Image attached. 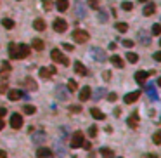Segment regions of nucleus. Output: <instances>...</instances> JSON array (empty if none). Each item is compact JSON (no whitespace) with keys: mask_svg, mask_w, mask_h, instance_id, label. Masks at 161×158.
Masks as SVG:
<instances>
[{"mask_svg":"<svg viewBox=\"0 0 161 158\" xmlns=\"http://www.w3.org/2000/svg\"><path fill=\"white\" fill-rule=\"evenodd\" d=\"M44 7L45 9H50V0H44Z\"/></svg>","mask_w":161,"mask_h":158,"instance_id":"nucleus-41","label":"nucleus"},{"mask_svg":"<svg viewBox=\"0 0 161 158\" xmlns=\"http://www.w3.org/2000/svg\"><path fill=\"white\" fill-rule=\"evenodd\" d=\"M5 113H7V110H5V108H0V118L5 116Z\"/></svg>","mask_w":161,"mask_h":158,"instance_id":"nucleus-42","label":"nucleus"},{"mask_svg":"<svg viewBox=\"0 0 161 158\" xmlns=\"http://www.w3.org/2000/svg\"><path fill=\"white\" fill-rule=\"evenodd\" d=\"M118 158H121V156H118Z\"/></svg>","mask_w":161,"mask_h":158,"instance_id":"nucleus-50","label":"nucleus"},{"mask_svg":"<svg viewBox=\"0 0 161 158\" xmlns=\"http://www.w3.org/2000/svg\"><path fill=\"white\" fill-rule=\"evenodd\" d=\"M88 38H90V35H88L85 30H74L73 31V40L76 44H85V42H88Z\"/></svg>","mask_w":161,"mask_h":158,"instance_id":"nucleus-3","label":"nucleus"},{"mask_svg":"<svg viewBox=\"0 0 161 158\" xmlns=\"http://www.w3.org/2000/svg\"><path fill=\"white\" fill-rule=\"evenodd\" d=\"M33 28H35L36 31H44L45 30V21L44 19H35V21H33Z\"/></svg>","mask_w":161,"mask_h":158,"instance_id":"nucleus-18","label":"nucleus"},{"mask_svg":"<svg viewBox=\"0 0 161 158\" xmlns=\"http://www.w3.org/2000/svg\"><path fill=\"white\" fill-rule=\"evenodd\" d=\"M2 26L7 28V30H12V28H14V21H12V19H9V18H5V19H2Z\"/></svg>","mask_w":161,"mask_h":158,"instance_id":"nucleus-21","label":"nucleus"},{"mask_svg":"<svg viewBox=\"0 0 161 158\" xmlns=\"http://www.w3.org/2000/svg\"><path fill=\"white\" fill-rule=\"evenodd\" d=\"M140 97V90H133V92H128L125 96V103L126 104H132V103H135L137 99Z\"/></svg>","mask_w":161,"mask_h":158,"instance_id":"nucleus-7","label":"nucleus"},{"mask_svg":"<svg viewBox=\"0 0 161 158\" xmlns=\"http://www.w3.org/2000/svg\"><path fill=\"white\" fill-rule=\"evenodd\" d=\"M159 45H161V38H159Z\"/></svg>","mask_w":161,"mask_h":158,"instance_id":"nucleus-49","label":"nucleus"},{"mask_svg":"<svg viewBox=\"0 0 161 158\" xmlns=\"http://www.w3.org/2000/svg\"><path fill=\"white\" fill-rule=\"evenodd\" d=\"M26 85H28V89H31V90H36V84H35V80L26 78Z\"/></svg>","mask_w":161,"mask_h":158,"instance_id":"nucleus-28","label":"nucleus"},{"mask_svg":"<svg viewBox=\"0 0 161 158\" xmlns=\"http://www.w3.org/2000/svg\"><path fill=\"white\" fill-rule=\"evenodd\" d=\"M16 50H18V45H16V44H9V56H11V59H16Z\"/></svg>","mask_w":161,"mask_h":158,"instance_id":"nucleus-24","label":"nucleus"},{"mask_svg":"<svg viewBox=\"0 0 161 158\" xmlns=\"http://www.w3.org/2000/svg\"><path fill=\"white\" fill-rule=\"evenodd\" d=\"M126 61L128 63H137L139 61V56L135 52H126Z\"/></svg>","mask_w":161,"mask_h":158,"instance_id":"nucleus-23","label":"nucleus"},{"mask_svg":"<svg viewBox=\"0 0 161 158\" xmlns=\"http://www.w3.org/2000/svg\"><path fill=\"white\" fill-rule=\"evenodd\" d=\"M123 45L125 47H133V42L132 40H123Z\"/></svg>","mask_w":161,"mask_h":158,"instance_id":"nucleus-36","label":"nucleus"},{"mask_svg":"<svg viewBox=\"0 0 161 158\" xmlns=\"http://www.w3.org/2000/svg\"><path fill=\"white\" fill-rule=\"evenodd\" d=\"M23 111H24L26 115H33L36 111V108H35V106H31V104H26L24 108H23Z\"/></svg>","mask_w":161,"mask_h":158,"instance_id":"nucleus-26","label":"nucleus"},{"mask_svg":"<svg viewBox=\"0 0 161 158\" xmlns=\"http://www.w3.org/2000/svg\"><path fill=\"white\" fill-rule=\"evenodd\" d=\"M0 158H7V153H5L4 149H0Z\"/></svg>","mask_w":161,"mask_h":158,"instance_id":"nucleus-43","label":"nucleus"},{"mask_svg":"<svg viewBox=\"0 0 161 158\" xmlns=\"http://www.w3.org/2000/svg\"><path fill=\"white\" fill-rule=\"evenodd\" d=\"M66 30H68V23H66L62 18H57L56 21H54V31L62 33V31H66Z\"/></svg>","mask_w":161,"mask_h":158,"instance_id":"nucleus-6","label":"nucleus"},{"mask_svg":"<svg viewBox=\"0 0 161 158\" xmlns=\"http://www.w3.org/2000/svg\"><path fill=\"white\" fill-rule=\"evenodd\" d=\"M147 77H149V73L147 71H137V73H135V82H137V84H144V82H146V80H147Z\"/></svg>","mask_w":161,"mask_h":158,"instance_id":"nucleus-12","label":"nucleus"},{"mask_svg":"<svg viewBox=\"0 0 161 158\" xmlns=\"http://www.w3.org/2000/svg\"><path fill=\"white\" fill-rule=\"evenodd\" d=\"M11 70V64L7 61H4L2 64H0V71H9Z\"/></svg>","mask_w":161,"mask_h":158,"instance_id":"nucleus-32","label":"nucleus"},{"mask_svg":"<svg viewBox=\"0 0 161 158\" xmlns=\"http://www.w3.org/2000/svg\"><path fill=\"white\" fill-rule=\"evenodd\" d=\"M50 57H52V61H54V63H61V64H64V66L70 64L68 57H66L64 54L59 50V49H52V52H50Z\"/></svg>","mask_w":161,"mask_h":158,"instance_id":"nucleus-2","label":"nucleus"},{"mask_svg":"<svg viewBox=\"0 0 161 158\" xmlns=\"http://www.w3.org/2000/svg\"><path fill=\"white\" fill-rule=\"evenodd\" d=\"M36 156L38 158H50L52 156V151L49 148H38L36 149Z\"/></svg>","mask_w":161,"mask_h":158,"instance_id":"nucleus-14","label":"nucleus"},{"mask_svg":"<svg viewBox=\"0 0 161 158\" xmlns=\"http://www.w3.org/2000/svg\"><path fill=\"white\" fill-rule=\"evenodd\" d=\"M68 7H70V2H68V0H56V9L59 11V12L68 11Z\"/></svg>","mask_w":161,"mask_h":158,"instance_id":"nucleus-13","label":"nucleus"},{"mask_svg":"<svg viewBox=\"0 0 161 158\" xmlns=\"http://www.w3.org/2000/svg\"><path fill=\"white\" fill-rule=\"evenodd\" d=\"M147 158H156V156H154V155H147Z\"/></svg>","mask_w":161,"mask_h":158,"instance_id":"nucleus-46","label":"nucleus"},{"mask_svg":"<svg viewBox=\"0 0 161 158\" xmlns=\"http://www.w3.org/2000/svg\"><path fill=\"white\" fill-rule=\"evenodd\" d=\"M88 136H90V137H95L97 136V127H95V125H92V127L88 129Z\"/></svg>","mask_w":161,"mask_h":158,"instance_id":"nucleus-34","label":"nucleus"},{"mask_svg":"<svg viewBox=\"0 0 161 158\" xmlns=\"http://www.w3.org/2000/svg\"><path fill=\"white\" fill-rule=\"evenodd\" d=\"M30 45L26 44H19L18 45V50H16V59H24V57L30 56Z\"/></svg>","mask_w":161,"mask_h":158,"instance_id":"nucleus-4","label":"nucleus"},{"mask_svg":"<svg viewBox=\"0 0 161 158\" xmlns=\"http://www.w3.org/2000/svg\"><path fill=\"white\" fill-rule=\"evenodd\" d=\"M109 77H111V73H109V71H106V73H104V78L109 80Z\"/></svg>","mask_w":161,"mask_h":158,"instance_id":"nucleus-44","label":"nucleus"},{"mask_svg":"<svg viewBox=\"0 0 161 158\" xmlns=\"http://www.w3.org/2000/svg\"><path fill=\"white\" fill-rule=\"evenodd\" d=\"M154 12H156V4L149 2V4L144 7V16H152Z\"/></svg>","mask_w":161,"mask_h":158,"instance_id":"nucleus-15","label":"nucleus"},{"mask_svg":"<svg viewBox=\"0 0 161 158\" xmlns=\"http://www.w3.org/2000/svg\"><path fill=\"white\" fill-rule=\"evenodd\" d=\"M152 33H154V35H161V24H152Z\"/></svg>","mask_w":161,"mask_h":158,"instance_id":"nucleus-30","label":"nucleus"},{"mask_svg":"<svg viewBox=\"0 0 161 158\" xmlns=\"http://www.w3.org/2000/svg\"><path fill=\"white\" fill-rule=\"evenodd\" d=\"M137 125H139V115H137V113H132V116L128 118V127L137 129Z\"/></svg>","mask_w":161,"mask_h":158,"instance_id":"nucleus-16","label":"nucleus"},{"mask_svg":"<svg viewBox=\"0 0 161 158\" xmlns=\"http://www.w3.org/2000/svg\"><path fill=\"white\" fill-rule=\"evenodd\" d=\"M70 110H71V111H74V113H78V111L82 110V108H80V106H70Z\"/></svg>","mask_w":161,"mask_h":158,"instance_id":"nucleus-39","label":"nucleus"},{"mask_svg":"<svg viewBox=\"0 0 161 158\" xmlns=\"http://www.w3.org/2000/svg\"><path fill=\"white\" fill-rule=\"evenodd\" d=\"M31 47L36 49V50H42L45 45H44V42H42L40 38H33V40H31Z\"/></svg>","mask_w":161,"mask_h":158,"instance_id":"nucleus-20","label":"nucleus"},{"mask_svg":"<svg viewBox=\"0 0 161 158\" xmlns=\"http://www.w3.org/2000/svg\"><path fill=\"white\" fill-rule=\"evenodd\" d=\"M4 92H7V85H5V84H0V94H4Z\"/></svg>","mask_w":161,"mask_h":158,"instance_id":"nucleus-38","label":"nucleus"},{"mask_svg":"<svg viewBox=\"0 0 161 158\" xmlns=\"http://www.w3.org/2000/svg\"><path fill=\"white\" fill-rule=\"evenodd\" d=\"M68 89L73 92V90H76V89H78V84H76L74 80H70V82H68Z\"/></svg>","mask_w":161,"mask_h":158,"instance_id":"nucleus-29","label":"nucleus"},{"mask_svg":"<svg viewBox=\"0 0 161 158\" xmlns=\"http://www.w3.org/2000/svg\"><path fill=\"white\" fill-rule=\"evenodd\" d=\"M121 7H123L125 11H132V9H133V4H132V2H123Z\"/></svg>","mask_w":161,"mask_h":158,"instance_id":"nucleus-33","label":"nucleus"},{"mask_svg":"<svg viewBox=\"0 0 161 158\" xmlns=\"http://www.w3.org/2000/svg\"><path fill=\"white\" fill-rule=\"evenodd\" d=\"M90 96H92V89L90 87H83L82 90H80V101L82 103H85V101H88L90 99Z\"/></svg>","mask_w":161,"mask_h":158,"instance_id":"nucleus-8","label":"nucleus"},{"mask_svg":"<svg viewBox=\"0 0 161 158\" xmlns=\"http://www.w3.org/2000/svg\"><path fill=\"white\" fill-rule=\"evenodd\" d=\"M73 68H74V71H76V73H78L80 77H85V75H87V68L83 66V63H80V61H74Z\"/></svg>","mask_w":161,"mask_h":158,"instance_id":"nucleus-11","label":"nucleus"},{"mask_svg":"<svg viewBox=\"0 0 161 158\" xmlns=\"http://www.w3.org/2000/svg\"><path fill=\"white\" fill-rule=\"evenodd\" d=\"M152 57H154L156 61H159V63H161V50H158V52H154V54H152Z\"/></svg>","mask_w":161,"mask_h":158,"instance_id":"nucleus-35","label":"nucleus"},{"mask_svg":"<svg viewBox=\"0 0 161 158\" xmlns=\"http://www.w3.org/2000/svg\"><path fill=\"white\" fill-rule=\"evenodd\" d=\"M11 127L16 129V130L23 127V115H19V113L11 115Z\"/></svg>","mask_w":161,"mask_h":158,"instance_id":"nucleus-5","label":"nucleus"},{"mask_svg":"<svg viewBox=\"0 0 161 158\" xmlns=\"http://www.w3.org/2000/svg\"><path fill=\"white\" fill-rule=\"evenodd\" d=\"M87 4L90 5L92 9H99V0H87Z\"/></svg>","mask_w":161,"mask_h":158,"instance_id":"nucleus-31","label":"nucleus"},{"mask_svg":"<svg viewBox=\"0 0 161 158\" xmlns=\"http://www.w3.org/2000/svg\"><path fill=\"white\" fill-rule=\"evenodd\" d=\"M108 99H109V101H116V99H118V96H116V94H109V96H108Z\"/></svg>","mask_w":161,"mask_h":158,"instance_id":"nucleus-40","label":"nucleus"},{"mask_svg":"<svg viewBox=\"0 0 161 158\" xmlns=\"http://www.w3.org/2000/svg\"><path fill=\"white\" fill-rule=\"evenodd\" d=\"M100 155H102L104 158H113L114 156V153L109 148H100Z\"/></svg>","mask_w":161,"mask_h":158,"instance_id":"nucleus-22","label":"nucleus"},{"mask_svg":"<svg viewBox=\"0 0 161 158\" xmlns=\"http://www.w3.org/2000/svg\"><path fill=\"white\" fill-rule=\"evenodd\" d=\"M62 49H66V50H70L71 52V50H73V45L71 44H62Z\"/></svg>","mask_w":161,"mask_h":158,"instance_id":"nucleus-37","label":"nucleus"},{"mask_svg":"<svg viewBox=\"0 0 161 158\" xmlns=\"http://www.w3.org/2000/svg\"><path fill=\"white\" fill-rule=\"evenodd\" d=\"M54 73H56V68H54V66H50V68H40V77H42V78H50Z\"/></svg>","mask_w":161,"mask_h":158,"instance_id":"nucleus-9","label":"nucleus"},{"mask_svg":"<svg viewBox=\"0 0 161 158\" xmlns=\"http://www.w3.org/2000/svg\"><path fill=\"white\" fill-rule=\"evenodd\" d=\"M4 125H5V123H4V120L0 118V130H2V129H4Z\"/></svg>","mask_w":161,"mask_h":158,"instance_id":"nucleus-45","label":"nucleus"},{"mask_svg":"<svg viewBox=\"0 0 161 158\" xmlns=\"http://www.w3.org/2000/svg\"><path fill=\"white\" fill-rule=\"evenodd\" d=\"M7 96H9L11 101H18V99L23 97V92L18 90V89H11V90H7Z\"/></svg>","mask_w":161,"mask_h":158,"instance_id":"nucleus-10","label":"nucleus"},{"mask_svg":"<svg viewBox=\"0 0 161 158\" xmlns=\"http://www.w3.org/2000/svg\"><path fill=\"white\" fill-rule=\"evenodd\" d=\"M90 115H92V116H94L95 120H104V113H102L99 108H92V110H90Z\"/></svg>","mask_w":161,"mask_h":158,"instance_id":"nucleus-17","label":"nucleus"},{"mask_svg":"<svg viewBox=\"0 0 161 158\" xmlns=\"http://www.w3.org/2000/svg\"><path fill=\"white\" fill-rule=\"evenodd\" d=\"M83 141H85V136H83V132L82 130H76L71 136V148L73 149H76V148H82V144H83Z\"/></svg>","mask_w":161,"mask_h":158,"instance_id":"nucleus-1","label":"nucleus"},{"mask_svg":"<svg viewBox=\"0 0 161 158\" xmlns=\"http://www.w3.org/2000/svg\"><path fill=\"white\" fill-rule=\"evenodd\" d=\"M111 63H113L116 68H120V70H121L123 66H125V63H123V59H121L120 56H113V57H111Z\"/></svg>","mask_w":161,"mask_h":158,"instance_id":"nucleus-19","label":"nucleus"},{"mask_svg":"<svg viewBox=\"0 0 161 158\" xmlns=\"http://www.w3.org/2000/svg\"><path fill=\"white\" fill-rule=\"evenodd\" d=\"M116 30L120 31V33H125V31L128 30V24H126V23H116Z\"/></svg>","mask_w":161,"mask_h":158,"instance_id":"nucleus-25","label":"nucleus"},{"mask_svg":"<svg viewBox=\"0 0 161 158\" xmlns=\"http://www.w3.org/2000/svg\"><path fill=\"white\" fill-rule=\"evenodd\" d=\"M139 2H147V0H139Z\"/></svg>","mask_w":161,"mask_h":158,"instance_id":"nucleus-48","label":"nucleus"},{"mask_svg":"<svg viewBox=\"0 0 161 158\" xmlns=\"http://www.w3.org/2000/svg\"><path fill=\"white\" fill-rule=\"evenodd\" d=\"M152 141H154L156 144H161V130H156V132H154V136H152Z\"/></svg>","mask_w":161,"mask_h":158,"instance_id":"nucleus-27","label":"nucleus"},{"mask_svg":"<svg viewBox=\"0 0 161 158\" xmlns=\"http://www.w3.org/2000/svg\"><path fill=\"white\" fill-rule=\"evenodd\" d=\"M158 85H161V78H159V80H158Z\"/></svg>","mask_w":161,"mask_h":158,"instance_id":"nucleus-47","label":"nucleus"}]
</instances>
